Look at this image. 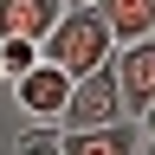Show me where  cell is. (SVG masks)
<instances>
[{
	"label": "cell",
	"instance_id": "cell-1",
	"mask_svg": "<svg viewBox=\"0 0 155 155\" xmlns=\"http://www.w3.org/2000/svg\"><path fill=\"white\" fill-rule=\"evenodd\" d=\"M39 58H52L58 71H71V78H84L97 65H110L116 58V39H110V19L97 13V7H65L45 26V39H39Z\"/></svg>",
	"mask_w": 155,
	"mask_h": 155
},
{
	"label": "cell",
	"instance_id": "cell-2",
	"mask_svg": "<svg viewBox=\"0 0 155 155\" xmlns=\"http://www.w3.org/2000/svg\"><path fill=\"white\" fill-rule=\"evenodd\" d=\"M123 116V91H116V65H97L84 78H71V97L58 110V129H97Z\"/></svg>",
	"mask_w": 155,
	"mask_h": 155
},
{
	"label": "cell",
	"instance_id": "cell-3",
	"mask_svg": "<svg viewBox=\"0 0 155 155\" xmlns=\"http://www.w3.org/2000/svg\"><path fill=\"white\" fill-rule=\"evenodd\" d=\"M110 65H116V91H123V116H142V104L155 97V32L123 39Z\"/></svg>",
	"mask_w": 155,
	"mask_h": 155
},
{
	"label": "cell",
	"instance_id": "cell-4",
	"mask_svg": "<svg viewBox=\"0 0 155 155\" xmlns=\"http://www.w3.org/2000/svg\"><path fill=\"white\" fill-rule=\"evenodd\" d=\"M13 97H19L26 116L58 123V110H65V97H71V71H58L52 58H39V65H26V71L13 78Z\"/></svg>",
	"mask_w": 155,
	"mask_h": 155
},
{
	"label": "cell",
	"instance_id": "cell-5",
	"mask_svg": "<svg viewBox=\"0 0 155 155\" xmlns=\"http://www.w3.org/2000/svg\"><path fill=\"white\" fill-rule=\"evenodd\" d=\"M58 149L65 155H142V123L116 116V123H97V129H58Z\"/></svg>",
	"mask_w": 155,
	"mask_h": 155
},
{
	"label": "cell",
	"instance_id": "cell-6",
	"mask_svg": "<svg viewBox=\"0 0 155 155\" xmlns=\"http://www.w3.org/2000/svg\"><path fill=\"white\" fill-rule=\"evenodd\" d=\"M65 0H0V39H45Z\"/></svg>",
	"mask_w": 155,
	"mask_h": 155
},
{
	"label": "cell",
	"instance_id": "cell-7",
	"mask_svg": "<svg viewBox=\"0 0 155 155\" xmlns=\"http://www.w3.org/2000/svg\"><path fill=\"white\" fill-rule=\"evenodd\" d=\"M91 7L110 19V39H116V45H123V39L155 32V0H91Z\"/></svg>",
	"mask_w": 155,
	"mask_h": 155
},
{
	"label": "cell",
	"instance_id": "cell-8",
	"mask_svg": "<svg viewBox=\"0 0 155 155\" xmlns=\"http://www.w3.org/2000/svg\"><path fill=\"white\" fill-rule=\"evenodd\" d=\"M7 155H65V149H58V123H26L7 142Z\"/></svg>",
	"mask_w": 155,
	"mask_h": 155
},
{
	"label": "cell",
	"instance_id": "cell-9",
	"mask_svg": "<svg viewBox=\"0 0 155 155\" xmlns=\"http://www.w3.org/2000/svg\"><path fill=\"white\" fill-rule=\"evenodd\" d=\"M26 65H39V39H0V71L19 78Z\"/></svg>",
	"mask_w": 155,
	"mask_h": 155
},
{
	"label": "cell",
	"instance_id": "cell-10",
	"mask_svg": "<svg viewBox=\"0 0 155 155\" xmlns=\"http://www.w3.org/2000/svg\"><path fill=\"white\" fill-rule=\"evenodd\" d=\"M136 123H142V129H155V97L142 104V116H136Z\"/></svg>",
	"mask_w": 155,
	"mask_h": 155
},
{
	"label": "cell",
	"instance_id": "cell-11",
	"mask_svg": "<svg viewBox=\"0 0 155 155\" xmlns=\"http://www.w3.org/2000/svg\"><path fill=\"white\" fill-rule=\"evenodd\" d=\"M142 155H155V129H149V142H142Z\"/></svg>",
	"mask_w": 155,
	"mask_h": 155
},
{
	"label": "cell",
	"instance_id": "cell-12",
	"mask_svg": "<svg viewBox=\"0 0 155 155\" xmlns=\"http://www.w3.org/2000/svg\"><path fill=\"white\" fill-rule=\"evenodd\" d=\"M65 7H91V0H65Z\"/></svg>",
	"mask_w": 155,
	"mask_h": 155
},
{
	"label": "cell",
	"instance_id": "cell-13",
	"mask_svg": "<svg viewBox=\"0 0 155 155\" xmlns=\"http://www.w3.org/2000/svg\"><path fill=\"white\" fill-rule=\"evenodd\" d=\"M0 84H7V71H0Z\"/></svg>",
	"mask_w": 155,
	"mask_h": 155
}]
</instances>
